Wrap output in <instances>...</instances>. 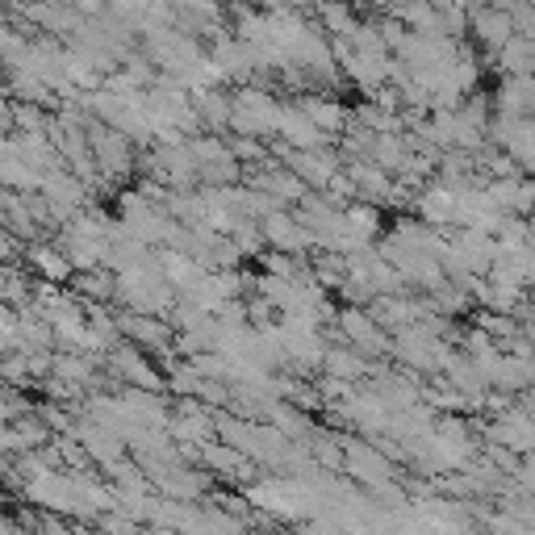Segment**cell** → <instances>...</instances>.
Segmentation results:
<instances>
[{
    "mask_svg": "<svg viewBox=\"0 0 535 535\" xmlns=\"http://www.w3.org/2000/svg\"><path fill=\"white\" fill-rule=\"evenodd\" d=\"M30 264L38 268L42 281H55V285H59V281H67V276L76 272L63 247H30Z\"/></svg>",
    "mask_w": 535,
    "mask_h": 535,
    "instance_id": "6da1fadb",
    "label": "cell"
},
{
    "mask_svg": "<svg viewBox=\"0 0 535 535\" xmlns=\"http://www.w3.org/2000/svg\"><path fill=\"white\" fill-rule=\"evenodd\" d=\"M109 364L122 372L126 381H134V385H143V389H159V377L155 372H147L151 364H147V356H138V352H130V347H118V352L109 356Z\"/></svg>",
    "mask_w": 535,
    "mask_h": 535,
    "instance_id": "7a4b0ae2",
    "label": "cell"
},
{
    "mask_svg": "<svg viewBox=\"0 0 535 535\" xmlns=\"http://www.w3.org/2000/svg\"><path fill=\"white\" fill-rule=\"evenodd\" d=\"M327 372L335 381H360L368 364L360 360V352H327Z\"/></svg>",
    "mask_w": 535,
    "mask_h": 535,
    "instance_id": "3957f363",
    "label": "cell"
},
{
    "mask_svg": "<svg viewBox=\"0 0 535 535\" xmlns=\"http://www.w3.org/2000/svg\"><path fill=\"white\" fill-rule=\"evenodd\" d=\"M301 109L314 118V126L322 130V134H335L339 126H343V109L335 105V101H318V97H310V101H301Z\"/></svg>",
    "mask_w": 535,
    "mask_h": 535,
    "instance_id": "277c9868",
    "label": "cell"
},
{
    "mask_svg": "<svg viewBox=\"0 0 535 535\" xmlns=\"http://www.w3.org/2000/svg\"><path fill=\"white\" fill-rule=\"evenodd\" d=\"M477 30H481V38L490 42V46H502L510 38V17H502L498 9L494 13H481L477 17Z\"/></svg>",
    "mask_w": 535,
    "mask_h": 535,
    "instance_id": "5b68a950",
    "label": "cell"
},
{
    "mask_svg": "<svg viewBox=\"0 0 535 535\" xmlns=\"http://www.w3.org/2000/svg\"><path fill=\"white\" fill-rule=\"evenodd\" d=\"M9 473V456H5V448H0V477Z\"/></svg>",
    "mask_w": 535,
    "mask_h": 535,
    "instance_id": "8992f818",
    "label": "cell"
}]
</instances>
